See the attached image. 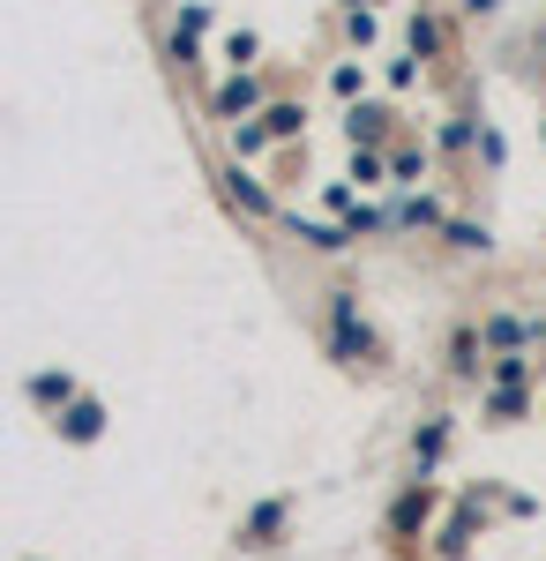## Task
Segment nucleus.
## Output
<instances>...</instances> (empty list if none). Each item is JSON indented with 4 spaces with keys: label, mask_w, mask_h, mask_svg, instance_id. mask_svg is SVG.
<instances>
[{
    "label": "nucleus",
    "mask_w": 546,
    "mask_h": 561,
    "mask_svg": "<svg viewBox=\"0 0 546 561\" xmlns=\"http://www.w3.org/2000/svg\"><path fill=\"white\" fill-rule=\"evenodd\" d=\"M322 337H330V359L337 367H389V345H382V330L367 322V307H360V293H330V307H322Z\"/></svg>",
    "instance_id": "1"
},
{
    "label": "nucleus",
    "mask_w": 546,
    "mask_h": 561,
    "mask_svg": "<svg viewBox=\"0 0 546 561\" xmlns=\"http://www.w3.org/2000/svg\"><path fill=\"white\" fill-rule=\"evenodd\" d=\"M270 98H277V90H270V76H262V68H225V76H217V90H211V121H217V128L254 121Z\"/></svg>",
    "instance_id": "2"
},
{
    "label": "nucleus",
    "mask_w": 546,
    "mask_h": 561,
    "mask_svg": "<svg viewBox=\"0 0 546 561\" xmlns=\"http://www.w3.org/2000/svg\"><path fill=\"white\" fill-rule=\"evenodd\" d=\"M322 203H330V217L352 232V240H397V217L382 210V203H360L344 180H330V187H322Z\"/></svg>",
    "instance_id": "3"
},
{
    "label": "nucleus",
    "mask_w": 546,
    "mask_h": 561,
    "mask_svg": "<svg viewBox=\"0 0 546 561\" xmlns=\"http://www.w3.org/2000/svg\"><path fill=\"white\" fill-rule=\"evenodd\" d=\"M405 53H420L426 68H442V60H450V53H457V23H450V8H412V15H405Z\"/></svg>",
    "instance_id": "4"
},
{
    "label": "nucleus",
    "mask_w": 546,
    "mask_h": 561,
    "mask_svg": "<svg viewBox=\"0 0 546 561\" xmlns=\"http://www.w3.org/2000/svg\"><path fill=\"white\" fill-rule=\"evenodd\" d=\"M434 510H442V486L426 472H412L405 479V494L389 502V539H420L426 524H434Z\"/></svg>",
    "instance_id": "5"
},
{
    "label": "nucleus",
    "mask_w": 546,
    "mask_h": 561,
    "mask_svg": "<svg viewBox=\"0 0 546 561\" xmlns=\"http://www.w3.org/2000/svg\"><path fill=\"white\" fill-rule=\"evenodd\" d=\"M397 105H382V98H360V105H344V142L352 150H389L397 142Z\"/></svg>",
    "instance_id": "6"
},
{
    "label": "nucleus",
    "mask_w": 546,
    "mask_h": 561,
    "mask_svg": "<svg viewBox=\"0 0 546 561\" xmlns=\"http://www.w3.org/2000/svg\"><path fill=\"white\" fill-rule=\"evenodd\" d=\"M389 217H397V240H405V232H420V240H442V225H450V203H442L434 187H397Z\"/></svg>",
    "instance_id": "7"
},
{
    "label": "nucleus",
    "mask_w": 546,
    "mask_h": 561,
    "mask_svg": "<svg viewBox=\"0 0 546 561\" xmlns=\"http://www.w3.org/2000/svg\"><path fill=\"white\" fill-rule=\"evenodd\" d=\"M487 367H494V352H487V337H479V322H457V330H450V382L479 389Z\"/></svg>",
    "instance_id": "8"
},
{
    "label": "nucleus",
    "mask_w": 546,
    "mask_h": 561,
    "mask_svg": "<svg viewBox=\"0 0 546 561\" xmlns=\"http://www.w3.org/2000/svg\"><path fill=\"white\" fill-rule=\"evenodd\" d=\"M277 232H285V240H299L307 255H330V262L352 248V232H344V225H322V217H299V210L277 217Z\"/></svg>",
    "instance_id": "9"
},
{
    "label": "nucleus",
    "mask_w": 546,
    "mask_h": 561,
    "mask_svg": "<svg viewBox=\"0 0 546 561\" xmlns=\"http://www.w3.org/2000/svg\"><path fill=\"white\" fill-rule=\"evenodd\" d=\"M389 187H434V142L397 135L389 142Z\"/></svg>",
    "instance_id": "10"
},
{
    "label": "nucleus",
    "mask_w": 546,
    "mask_h": 561,
    "mask_svg": "<svg viewBox=\"0 0 546 561\" xmlns=\"http://www.w3.org/2000/svg\"><path fill=\"white\" fill-rule=\"evenodd\" d=\"M479 337H487V352H539L532 314H509V307H487L479 314Z\"/></svg>",
    "instance_id": "11"
},
{
    "label": "nucleus",
    "mask_w": 546,
    "mask_h": 561,
    "mask_svg": "<svg viewBox=\"0 0 546 561\" xmlns=\"http://www.w3.org/2000/svg\"><path fill=\"white\" fill-rule=\"evenodd\" d=\"M450 442H457V420L450 412H426L420 427H412V472H442V457H450Z\"/></svg>",
    "instance_id": "12"
},
{
    "label": "nucleus",
    "mask_w": 546,
    "mask_h": 561,
    "mask_svg": "<svg viewBox=\"0 0 546 561\" xmlns=\"http://www.w3.org/2000/svg\"><path fill=\"white\" fill-rule=\"evenodd\" d=\"M225 203H232L240 217H285V210H277V195L262 187V173H254V165H225Z\"/></svg>",
    "instance_id": "13"
},
{
    "label": "nucleus",
    "mask_w": 546,
    "mask_h": 561,
    "mask_svg": "<svg viewBox=\"0 0 546 561\" xmlns=\"http://www.w3.org/2000/svg\"><path fill=\"white\" fill-rule=\"evenodd\" d=\"M23 397H31V404H38L45 420H60V412H68V404H76V397H83V382H76V375H68V367H38V375H31V382H23Z\"/></svg>",
    "instance_id": "14"
},
{
    "label": "nucleus",
    "mask_w": 546,
    "mask_h": 561,
    "mask_svg": "<svg viewBox=\"0 0 546 561\" xmlns=\"http://www.w3.org/2000/svg\"><path fill=\"white\" fill-rule=\"evenodd\" d=\"M539 404V389H509V382H479V420L487 427H516Z\"/></svg>",
    "instance_id": "15"
},
{
    "label": "nucleus",
    "mask_w": 546,
    "mask_h": 561,
    "mask_svg": "<svg viewBox=\"0 0 546 561\" xmlns=\"http://www.w3.org/2000/svg\"><path fill=\"white\" fill-rule=\"evenodd\" d=\"M53 434H60V442H76V449L105 442V404H98V397H76V404L53 420Z\"/></svg>",
    "instance_id": "16"
},
{
    "label": "nucleus",
    "mask_w": 546,
    "mask_h": 561,
    "mask_svg": "<svg viewBox=\"0 0 546 561\" xmlns=\"http://www.w3.org/2000/svg\"><path fill=\"white\" fill-rule=\"evenodd\" d=\"M225 150H232V165H262V158L277 150V135H270V121L254 113V121H232V128H225Z\"/></svg>",
    "instance_id": "17"
},
{
    "label": "nucleus",
    "mask_w": 546,
    "mask_h": 561,
    "mask_svg": "<svg viewBox=\"0 0 546 561\" xmlns=\"http://www.w3.org/2000/svg\"><path fill=\"white\" fill-rule=\"evenodd\" d=\"M285 524H293V502H285V494H270V502H254L248 517H240V539H248V547H277V531H285Z\"/></svg>",
    "instance_id": "18"
},
{
    "label": "nucleus",
    "mask_w": 546,
    "mask_h": 561,
    "mask_svg": "<svg viewBox=\"0 0 546 561\" xmlns=\"http://www.w3.org/2000/svg\"><path fill=\"white\" fill-rule=\"evenodd\" d=\"M442 248L464 255V262H471V255L487 262V255H494V225H487V217H450V225H442Z\"/></svg>",
    "instance_id": "19"
},
{
    "label": "nucleus",
    "mask_w": 546,
    "mask_h": 561,
    "mask_svg": "<svg viewBox=\"0 0 546 561\" xmlns=\"http://www.w3.org/2000/svg\"><path fill=\"white\" fill-rule=\"evenodd\" d=\"M426 142H434V158H464V150H479V121L457 105V113H442V121H434Z\"/></svg>",
    "instance_id": "20"
},
{
    "label": "nucleus",
    "mask_w": 546,
    "mask_h": 561,
    "mask_svg": "<svg viewBox=\"0 0 546 561\" xmlns=\"http://www.w3.org/2000/svg\"><path fill=\"white\" fill-rule=\"evenodd\" d=\"M262 121H270V135H277V150L307 142V105H299V98H270V105H262Z\"/></svg>",
    "instance_id": "21"
},
{
    "label": "nucleus",
    "mask_w": 546,
    "mask_h": 561,
    "mask_svg": "<svg viewBox=\"0 0 546 561\" xmlns=\"http://www.w3.org/2000/svg\"><path fill=\"white\" fill-rule=\"evenodd\" d=\"M471 510H479V502H464L457 517L434 531V561H464V554H471Z\"/></svg>",
    "instance_id": "22"
},
{
    "label": "nucleus",
    "mask_w": 546,
    "mask_h": 561,
    "mask_svg": "<svg viewBox=\"0 0 546 561\" xmlns=\"http://www.w3.org/2000/svg\"><path fill=\"white\" fill-rule=\"evenodd\" d=\"M487 382H509V389H539V359L532 352H494Z\"/></svg>",
    "instance_id": "23"
},
{
    "label": "nucleus",
    "mask_w": 546,
    "mask_h": 561,
    "mask_svg": "<svg viewBox=\"0 0 546 561\" xmlns=\"http://www.w3.org/2000/svg\"><path fill=\"white\" fill-rule=\"evenodd\" d=\"M337 31H344L352 53H367V45H382V8H344V15H337Z\"/></svg>",
    "instance_id": "24"
},
{
    "label": "nucleus",
    "mask_w": 546,
    "mask_h": 561,
    "mask_svg": "<svg viewBox=\"0 0 546 561\" xmlns=\"http://www.w3.org/2000/svg\"><path fill=\"white\" fill-rule=\"evenodd\" d=\"M217 60H225V68H262V31H248V23H240V31H225Z\"/></svg>",
    "instance_id": "25"
},
{
    "label": "nucleus",
    "mask_w": 546,
    "mask_h": 561,
    "mask_svg": "<svg viewBox=\"0 0 546 561\" xmlns=\"http://www.w3.org/2000/svg\"><path fill=\"white\" fill-rule=\"evenodd\" d=\"M330 98L337 105H360L367 98V60H330Z\"/></svg>",
    "instance_id": "26"
},
{
    "label": "nucleus",
    "mask_w": 546,
    "mask_h": 561,
    "mask_svg": "<svg viewBox=\"0 0 546 561\" xmlns=\"http://www.w3.org/2000/svg\"><path fill=\"white\" fill-rule=\"evenodd\" d=\"M211 23H217L211 0H180V8H172V31H180V38H211Z\"/></svg>",
    "instance_id": "27"
},
{
    "label": "nucleus",
    "mask_w": 546,
    "mask_h": 561,
    "mask_svg": "<svg viewBox=\"0 0 546 561\" xmlns=\"http://www.w3.org/2000/svg\"><path fill=\"white\" fill-rule=\"evenodd\" d=\"M420 76H426L420 53H389V60H382V83H389V90H412Z\"/></svg>",
    "instance_id": "28"
},
{
    "label": "nucleus",
    "mask_w": 546,
    "mask_h": 561,
    "mask_svg": "<svg viewBox=\"0 0 546 561\" xmlns=\"http://www.w3.org/2000/svg\"><path fill=\"white\" fill-rule=\"evenodd\" d=\"M166 60L187 76V68H211V53H203V38H180V31H166Z\"/></svg>",
    "instance_id": "29"
},
{
    "label": "nucleus",
    "mask_w": 546,
    "mask_h": 561,
    "mask_svg": "<svg viewBox=\"0 0 546 561\" xmlns=\"http://www.w3.org/2000/svg\"><path fill=\"white\" fill-rule=\"evenodd\" d=\"M352 180L360 187H389V150H352Z\"/></svg>",
    "instance_id": "30"
},
{
    "label": "nucleus",
    "mask_w": 546,
    "mask_h": 561,
    "mask_svg": "<svg viewBox=\"0 0 546 561\" xmlns=\"http://www.w3.org/2000/svg\"><path fill=\"white\" fill-rule=\"evenodd\" d=\"M479 165H487V173H502V165H509V142H502L494 121H479Z\"/></svg>",
    "instance_id": "31"
},
{
    "label": "nucleus",
    "mask_w": 546,
    "mask_h": 561,
    "mask_svg": "<svg viewBox=\"0 0 546 561\" xmlns=\"http://www.w3.org/2000/svg\"><path fill=\"white\" fill-rule=\"evenodd\" d=\"M457 15H464V23H494V15H502V0H457Z\"/></svg>",
    "instance_id": "32"
},
{
    "label": "nucleus",
    "mask_w": 546,
    "mask_h": 561,
    "mask_svg": "<svg viewBox=\"0 0 546 561\" xmlns=\"http://www.w3.org/2000/svg\"><path fill=\"white\" fill-rule=\"evenodd\" d=\"M337 8H382V0H337Z\"/></svg>",
    "instance_id": "33"
},
{
    "label": "nucleus",
    "mask_w": 546,
    "mask_h": 561,
    "mask_svg": "<svg viewBox=\"0 0 546 561\" xmlns=\"http://www.w3.org/2000/svg\"><path fill=\"white\" fill-rule=\"evenodd\" d=\"M426 8H457V0H426Z\"/></svg>",
    "instance_id": "34"
},
{
    "label": "nucleus",
    "mask_w": 546,
    "mask_h": 561,
    "mask_svg": "<svg viewBox=\"0 0 546 561\" xmlns=\"http://www.w3.org/2000/svg\"><path fill=\"white\" fill-rule=\"evenodd\" d=\"M539 135H546V121H539Z\"/></svg>",
    "instance_id": "35"
}]
</instances>
